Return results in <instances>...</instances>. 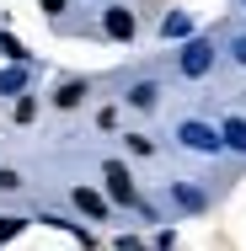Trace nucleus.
I'll return each mask as SVG.
<instances>
[{
	"label": "nucleus",
	"mask_w": 246,
	"mask_h": 251,
	"mask_svg": "<svg viewBox=\"0 0 246 251\" xmlns=\"http://www.w3.org/2000/svg\"><path fill=\"white\" fill-rule=\"evenodd\" d=\"M188 32H193V22H188L182 11H171V16L161 22V38H188Z\"/></svg>",
	"instance_id": "nucleus-5"
},
{
	"label": "nucleus",
	"mask_w": 246,
	"mask_h": 251,
	"mask_svg": "<svg viewBox=\"0 0 246 251\" xmlns=\"http://www.w3.org/2000/svg\"><path fill=\"white\" fill-rule=\"evenodd\" d=\"M118 251H145V246H139V241H129V235H123V241H118Z\"/></svg>",
	"instance_id": "nucleus-15"
},
{
	"label": "nucleus",
	"mask_w": 246,
	"mask_h": 251,
	"mask_svg": "<svg viewBox=\"0 0 246 251\" xmlns=\"http://www.w3.org/2000/svg\"><path fill=\"white\" fill-rule=\"evenodd\" d=\"M236 59H241V64H246V38H236Z\"/></svg>",
	"instance_id": "nucleus-16"
},
{
	"label": "nucleus",
	"mask_w": 246,
	"mask_h": 251,
	"mask_svg": "<svg viewBox=\"0 0 246 251\" xmlns=\"http://www.w3.org/2000/svg\"><path fill=\"white\" fill-rule=\"evenodd\" d=\"M75 203H81V208H86V214H102V208H107V203H102L97 193H86V187H81V193H75Z\"/></svg>",
	"instance_id": "nucleus-9"
},
{
	"label": "nucleus",
	"mask_w": 246,
	"mask_h": 251,
	"mask_svg": "<svg viewBox=\"0 0 246 251\" xmlns=\"http://www.w3.org/2000/svg\"><path fill=\"white\" fill-rule=\"evenodd\" d=\"M177 203H182V208H203V193H198V187H177Z\"/></svg>",
	"instance_id": "nucleus-10"
},
{
	"label": "nucleus",
	"mask_w": 246,
	"mask_h": 251,
	"mask_svg": "<svg viewBox=\"0 0 246 251\" xmlns=\"http://www.w3.org/2000/svg\"><path fill=\"white\" fill-rule=\"evenodd\" d=\"M102 176H107V193H112L118 203H139V193H134V182H129V171H123L118 160H107V166H102Z\"/></svg>",
	"instance_id": "nucleus-2"
},
{
	"label": "nucleus",
	"mask_w": 246,
	"mask_h": 251,
	"mask_svg": "<svg viewBox=\"0 0 246 251\" xmlns=\"http://www.w3.org/2000/svg\"><path fill=\"white\" fill-rule=\"evenodd\" d=\"M225 145L230 150H246V118H230L225 123Z\"/></svg>",
	"instance_id": "nucleus-6"
},
{
	"label": "nucleus",
	"mask_w": 246,
	"mask_h": 251,
	"mask_svg": "<svg viewBox=\"0 0 246 251\" xmlns=\"http://www.w3.org/2000/svg\"><path fill=\"white\" fill-rule=\"evenodd\" d=\"M102 27H107V38H134V11H123V5H112Z\"/></svg>",
	"instance_id": "nucleus-3"
},
{
	"label": "nucleus",
	"mask_w": 246,
	"mask_h": 251,
	"mask_svg": "<svg viewBox=\"0 0 246 251\" xmlns=\"http://www.w3.org/2000/svg\"><path fill=\"white\" fill-rule=\"evenodd\" d=\"M16 230H22V219H0V241H11Z\"/></svg>",
	"instance_id": "nucleus-13"
},
{
	"label": "nucleus",
	"mask_w": 246,
	"mask_h": 251,
	"mask_svg": "<svg viewBox=\"0 0 246 251\" xmlns=\"http://www.w3.org/2000/svg\"><path fill=\"white\" fill-rule=\"evenodd\" d=\"M81 97H86V86H81V80H64V86H59V107H75Z\"/></svg>",
	"instance_id": "nucleus-7"
},
{
	"label": "nucleus",
	"mask_w": 246,
	"mask_h": 251,
	"mask_svg": "<svg viewBox=\"0 0 246 251\" xmlns=\"http://www.w3.org/2000/svg\"><path fill=\"white\" fill-rule=\"evenodd\" d=\"M129 101H134V107H155V86H150V80H145V86H134Z\"/></svg>",
	"instance_id": "nucleus-8"
},
{
	"label": "nucleus",
	"mask_w": 246,
	"mask_h": 251,
	"mask_svg": "<svg viewBox=\"0 0 246 251\" xmlns=\"http://www.w3.org/2000/svg\"><path fill=\"white\" fill-rule=\"evenodd\" d=\"M209 64H214V49H209V43H203V38H193V43H188V49H182V75H209Z\"/></svg>",
	"instance_id": "nucleus-1"
},
{
	"label": "nucleus",
	"mask_w": 246,
	"mask_h": 251,
	"mask_svg": "<svg viewBox=\"0 0 246 251\" xmlns=\"http://www.w3.org/2000/svg\"><path fill=\"white\" fill-rule=\"evenodd\" d=\"M43 11H64V0H43Z\"/></svg>",
	"instance_id": "nucleus-17"
},
{
	"label": "nucleus",
	"mask_w": 246,
	"mask_h": 251,
	"mask_svg": "<svg viewBox=\"0 0 246 251\" xmlns=\"http://www.w3.org/2000/svg\"><path fill=\"white\" fill-rule=\"evenodd\" d=\"M32 112H38V101H32V97H22V101H16V118H22V123H32Z\"/></svg>",
	"instance_id": "nucleus-12"
},
{
	"label": "nucleus",
	"mask_w": 246,
	"mask_h": 251,
	"mask_svg": "<svg viewBox=\"0 0 246 251\" xmlns=\"http://www.w3.org/2000/svg\"><path fill=\"white\" fill-rule=\"evenodd\" d=\"M22 86H27L22 70H5V75H0V91H22Z\"/></svg>",
	"instance_id": "nucleus-11"
},
{
	"label": "nucleus",
	"mask_w": 246,
	"mask_h": 251,
	"mask_svg": "<svg viewBox=\"0 0 246 251\" xmlns=\"http://www.w3.org/2000/svg\"><path fill=\"white\" fill-rule=\"evenodd\" d=\"M182 145H193V150H219L214 128H203V123H182Z\"/></svg>",
	"instance_id": "nucleus-4"
},
{
	"label": "nucleus",
	"mask_w": 246,
	"mask_h": 251,
	"mask_svg": "<svg viewBox=\"0 0 246 251\" xmlns=\"http://www.w3.org/2000/svg\"><path fill=\"white\" fill-rule=\"evenodd\" d=\"M0 187H22V182H16V171H0Z\"/></svg>",
	"instance_id": "nucleus-14"
}]
</instances>
